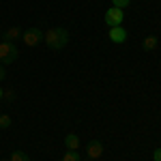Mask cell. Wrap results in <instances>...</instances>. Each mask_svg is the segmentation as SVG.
I'll return each instance as SVG.
<instances>
[{
  "instance_id": "1",
  "label": "cell",
  "mask_w": 161,
  "mask_h": 161,
  "mask_svg": "<svg viewBox=\"0 0 161 161\" xmlns=\"http://www.w3.org/2000/svg\"><path fill=\"white\" fill-rule=\"evenodd\" d=\"M43 41L47 43V47H52L54 52H58L69 43V30H67V28H52V30L45 32Z\"/></svg>"
},
{
  "instance_id": "2",
  "label": "cell",
  "mask_w": 161,
  "mask_h": 161,
  "mask_svg": "<svg viewBox=\"0 0 161 161\" xmlns=\"http://www.w3.org/2000/svg\"><path fill=\"white\" fill-rule=\"evenodd\" d=\"M19 52H17V45H13L11 41H2L0 43V64H11V62L17 60Z\"/></svg>"
},
{
  "instance_id": "3",
  "label": "cell",
  "mask_w": 161,
  "mask_h": 161,
  "mask_svg": "<svg viewBox=\"0 0 161 161\" xmlns=\"http://www.w3.org/2000/svg\"><path fill=\"white\" fill-rule=\"evenodd\" d=\"M123 19H125V13H123V9H118V7L108 9L105 15H103V22L110 26V28H114V26H123Z\"/></svg>"
},
{
  "instance_id": "4",
  "label": "cell",
  "mask_w": 161,
  "mask_h": 161,
  "mask_svg": "<svg viewBox=\"0 0 161 161\" xmlns=\"http://www.w3.org/2000/svg\"><path fill=\"white\" fill-rule=\"evenodd\" d=\"M43 30H39V28H28V30H24L22 32V39H24V43L28 45V47H35V45H39L41 41H43Z\"/></svg>"
},
{
  "instance_id": "5",
  "label": "cell",
  "mask_w": 161,
  "mask_h": 161,
  "mask_svg": "<svg viewBox=\"0 0 161 161\" xmlns=\"http://www.w3.org/2000/svg\"><path fill=\"white\" fill-rule=\"evenodd\" d=\"M108 37H110L112 43L120 45V43H125V41H127V30H125L123 26H114V28H110V30H108Z\"/></svg>"
},
{
  "instance_id": "6",
  "label": "cell",
  "mask_w": 161,
  "mask_h": 161,
  "mask_svg": "<svg viewBox=\"0 0 161 161\" xmlns=\"http://www.w3.org/2000/svg\"><path fill=\"white\" fill-rule=\"evenodd\" d=\"M101 155H103V144H101L99 140L88 142V146H86V157L88 159H99Z\"/></svg>"
},
{
  "instance_id": "7",
  "label": "cell",
  "mask_w": 161,
  "mask_h": 161,
  "mask_svg": "<svg viewBox=\"0 0 161 161\" xmlns=\"http://www.w3.org/2000/svg\"><path fill=\"white\" fill-rule=\"evenodd\" d=\"M64 146H67V150L80 148V137H77V133H67L64 136Z\"/></svg>"
},
{
  "instance_id": "8",
  "label": "cell",
  "mask_w": 161,
  "mask_h": 161,
  "mask_svg": "<svg viewBox=\"0 0 161 161\" xmlns=\"http://www.w3.org/2000/svg\"><path fill=\"white\" fill-rule=\"evenodd\" d=\"M157 45H159V39L155 37V35H148V37L144 39V43H142L144 52H153V50H157Z\"/></svg>"
},
{
  "instance_id": "9",
  "label": "cell",
  "mask_w": 161,
  "mask_h": 161,
  "mask_svg": "<svg viewBox=\"0 0 161 161\" xmlns=\"http://www.w3.org/2000/svg\"><path fill=\"white\" fill-rule=\"evenodd\" d=\"M22 37V28H17V26H13L9 30H4V41H13V39Z\"/></svg>"
},
{
  "instance_id": "10",
  "label": "cell",
  "mask_w": 161,
  "mask_h": 161,
  "mask_svg": "<svg viewBox=\"0 0 161 161\" xmlns=\"http://www.w3.org/2000/svg\"><path fill=\"white\" fill-rule=\"evenodd\" d=\"M9 161H30V157L26 155L24 150H13L11 153V159Z\"/></svg>"
},
{
  "instance_id": "11",
  "label": "cell",
  "mask_w": 161,
  "mask_h": 161,
  "mask_svg": "<svg viewBox=\"0 0 161 161\" xmlns=\"http://www.w3.org/2000/svg\"><path fill=\"white\" fill-rule=\"evenodd\" d=\"M62 161H82V157H80L77 150H67L64 157H62Z\"/></svg>"
},
{
  "instance_id": "12",
  "label": "cell",
  "mask_w": 161,
  "mask_h": 161,
  "mask_svg": "<svg viewBox=\"0 0 161 161\" xmlns=\"http://www.w3.org/2000/svg\"><path fill=\"white\" fill-rule=\"evenodd\" d=\"M9 127H11V116L0 114V129H9Z\"/></svg>"
},
{
  "instance_id": "13",
  "label": "cell",
  "mask_w": 161,
  "mask_h": 161,
  "mask_svg": "<svg viewBox=\"0 0 161 161\" xmlns=\"http://www.w3.org/2000/svg\"><path fill=\"white\" fill-rule=\"evenodd\" d=\"M129 2H131V0H112V4H114V7H118V9L129 7Z\"/></svg>"
},
{
  "instance_id": "14",
  "label": "cell",
  "mask_w": 161,
  "mask_h": 161,
  "mask_svg": "<svg viewBox=\"0 0 161 161\" xmlns=\"http://www.w3.org/2000/svg\"><path fill=\"white\" fill-rule=\"evenodd\" d=\"M153 159H155V161H161V148H155V153H153Z\"/></svg>"
},
{
  "instance_id": "15",
  "label": "cell",
  "mask_w": 161,
  "mask_h": 161,
  "mask_svg": "<svg viewBox=\"0 0 161 161\" xmlns=\"http://www.w3.org/2000/svg\"><path fill=\"white\" fill-rule=\"evenodd\" d=\"M4 97H7V101H13V99H15V92H13V90H7Z\"/></svg>"
},
{
  "instance_id": "16",
  "label": "cell",
  "mask_w": 161,
  "mask_h": 161,
  "mask_svg": "<svg viewBox=\"0 0 161 161\" xmlns=\"http://www.w3.org/2000/svg\"><path fill=\"white\" fill-rule=\"evenodd\" d=\"M4 75H7V71H4V67H2V64H0V82H2V80H4Z\"/></svg>"
},
{
  "instance_id": "17",
  "label": "cell",
  "mask_w": 161,
  "mask_h": 161,
  "mask_svg": "<svg viewBox=\"0 0 161 161\" xmlns=\"http://www.w3.org/2000/svg\"><path fill=\"white\" fill-rule=\"evenodd\" d=\"M0 99H4V90L2 88H0Z\"/></svg>"
},
{
  "instance_id": "18",
  "label": "cell",
  "mask_w": 161,
  "mask_h": 161,
  "mask_svg": "<svg viewBox=\"0 0 161 161\" xmlns=\"http://www.w3.org/2000/svg\"><path fill=\"white\" fill-rule=\"evenodd\" d=\"M0 161H7V159H0Z\"/></svg>"
}]
</instances>
